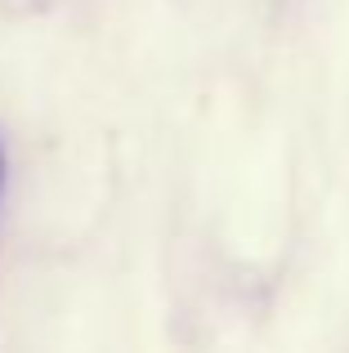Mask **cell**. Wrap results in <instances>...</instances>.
Instances as JSON below:
<instances>
[{
  "label": "cell",
  "instance_id": "cell-1",
  "mask_svg": "<svg viewBox=\"0 0 349 353\" xmlns=\"http://www.w3.org/2000/svg\"><path fill=\"white\" fill-rule=\"evenodd\" d=\"M0 192H5V148H0Z\"/></svg>",
  "mask_w": 349,
  "mask_h": 353
}]
</instances>
